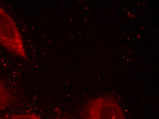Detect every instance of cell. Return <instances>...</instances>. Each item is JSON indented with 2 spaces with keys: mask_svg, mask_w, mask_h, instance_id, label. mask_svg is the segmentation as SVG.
Segmentation results:
<instances>
[{
  "mask_svg": "<svg viewBox=\"0 0 159 119\" xmlns=\"http://www.w3.org/2000/svg\"><path fill=\"white\" fill-rule=\"evenodd\" d=\"M0 119H42L34 114H16L7 115ZM60 119H64L61 118Z\"/></svg>",
  "mask_w": 159,
  "mask_h": 119,
  "instance_id": "4",
  "label": "cell"
},
{
  "mask_svg": "<svg viewBox=\"0 0 159 119\" xmlns=\"http://www.w3.org/2000/svg\"><path fill=\"white\" fill-rule=\"evenodd\" d=\"M81 119H127L121 106L108 97L89 100L81 113Z\"/></svg>",
  "mask_w": 159,
  "mask_h": 119,
  "instance_id": "2",
  "label": "cell"
},
{
  "mask_svg": "<svg viewBox=\"0 0 159 119\" xmlns=\"http://www.w3.org/2000/svg\"><path fill=\"white\" fill-rule=\"evenodd\" d=\"M12 101V95L4 83L0 79V112L8 107Z\"/></svg>",
  "mask_w": 159,
  "mask_h": 119,
  "instance_id": "3",
  "label": "cell"
},
{
  "mask_svg": "<svg viewBox=\"0 0 159 119\" xmlns=\"http://www.w3.org/2000/svg\"><path fill=\"white\" fill-rule=\"evenodd\" d=\"M0 43L12 55L27 59L24 40L16 22L0 5Z\"/></svg>",
  "mask_w": 159,
  "mask_h": 119,
  "instance_id": "1",
  "label": "cell"
}]
</instances>
